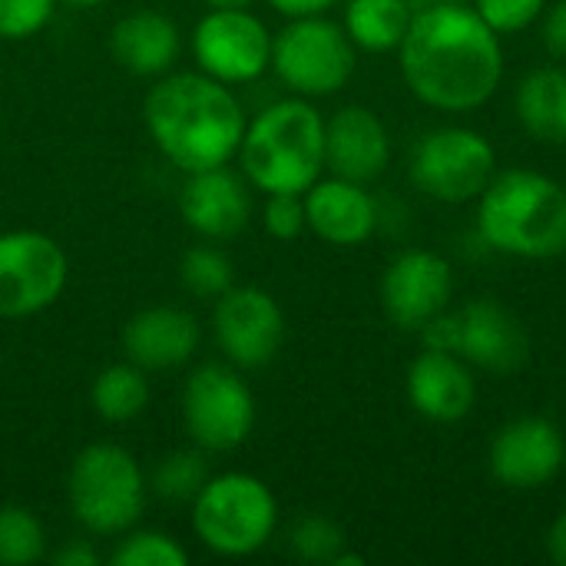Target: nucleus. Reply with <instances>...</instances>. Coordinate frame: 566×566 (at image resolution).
I'll return each instance as SVG.
<instances>
[{"label":"nucleus","instance_id":"1","mask_svg":"<svg viewBox=\"0 0 566 566\" xmlns=\"http://www.w3.org/2000/svg\"><path fill=\"white\" fill-rule=\"evenodd\" d=\"M408 90L431 109H481L504 80V46L481 13L468 3L438 0L411 17L398 46Z\"/></svg>","mask_w":566,"mask_h":566},{"label":"nucleus","instance_id":"2","mask_svg":"<svg viewBox=\"0 0 566 566\" xmlns=\"http://www.w3.org/2000/svg\"><path fill=\"white\" fill-rule=\"evenodd\" d=\"M143 123L159 156L189 176L229 166L249 119L232 86L199 70H172L149 86Z\"/></svg>","mask_w":566,"mask_h":566},{"label":"nucleus","instance_id":"3","mask_svg":"<svg viewBox=\"0 0 566 566\" xmlns=\"http://www.w3.org/2000/svg\"><path fill=\"white\" fill-rule=\"evenodd\" d=\"M235 159L262 196H302L325 172V116L305 96L275 99L245 123Z\"/></svg>","mask_w":566,"mask_h":566},{"label":"nucleus","instance_id":"4","mask_svg":"<svg viewBox=\"0 0 566 566\" xmlns=\"http://www.w3.org/2000/svg\"><path fill=\"white\" fill-rule=\"evenodd\" d=\"M481 239L514 259H557L566 252V189L537 169H497L478 196Z\"/></svg>","mask_w":566,"mask_h":566},{"label":"nucleus","instance_id":"5","mask_svg":"<svg viewBox=\"0 0 566 566\" xmlns=\"http://www.w3.org/2000/svg\"><path fill=\"white\" fill-rule=\"evenodd\" d=\"M149 501L146 471L119 444L83 448L66 474V504L73 521L93 537H119L143 521Z\"/></svg>","mask_w":566,"mask_h":566},{"label":"nucleus","instance_id":"6","mask_svg":"<svg viewBox=\"0 0 566 566\" xmlns=\"http://www.w3.org/2000/svg\"><path fill=\"white\" fill-rule=\"evenodd\" d=\"M189 511L196 541L229 560L259 554L279 531V501L272 488L245 471L212 474Z\"/></svg>","mask_w":566,"mask_h":566},{"label":"nucleus","instance_id":"7","mask_svg":"<svg viewBox=\"0 0 566 566\" xmlns=\"http://www.w3.org/2000/svg\"><path fill=\"white\" fill-rule=\"evenodd\" d=\"M358 63V46L348 40L345 27L325 13L292 17L279 33H272V73L292 96L322 99L352 80Z\"/></svg>","mask_w":566,"mask_h":566},{"label":"nucleus","instance_id":"8","mask_svg":"<svg viewBox=\"0 0 566 566\" xmlns=\"http://www.w3.org/2000/svg\"><path fill=\"white\" fill-rule=\"evenodd\" d=\"M421 338L424 348L454 352L468 365L494 375H511L524 368L531 355L521 318L494 298H474L461 312H441L421 328Z\"/></svg>","mask_w":566,"mask_h":566},{"label":"nucleus","instance_id":"9","mask_svg":"<svg viewBox=\"0 0 566 566\" xmlns=\"http://www.w3.org/2000/svg\"><path fill=\"white\" fill-rule=\"evenodd\" d=\"M182 428L206 454H226L255 428V395L235 365H199L182 388Z\"/></svg>","mask_w":566,"mask_h":566},{"label":"nucleus","instance_id":"10","mask_svg":"<svg viewBox=\"0 0 566 566\" xmlns=\"http://www.w3.org/2000/svg\"><path fill=\"white\" fill-rule=\"evenodd\" d=\"M497 172L491 139L471 126H441L421 136L411 159L415 186L448 206L478 199Z\"/></svg>","mask_w":566,"mask_h":566},{"label":"nucleus","instance_id":"11","mask_svg":"<svg viewBox=\"0 0 566 566\" xmlns=\"http://www.w3.org/2000/svg\"><path fill=\"white\" fill-rule=\"evenodd\" d=\"M70 262L63 245L36 229L0 232V318L46 312L66 289Z\"/></svg>","mask_w":566,"mask_h":566},{"label":"nucleus","instance_id":"12","mask_svg":"<svg viewBox=\"0 0 566 566\" xmlns=\"http://www.w3.org/2000/svg\"><path fill=\"white\" fill-rule=\"evenodd\" d=\"M189 53L199 73L226 86H245L272 70V33L249 7L209 10L192 27Z\"/></svg>","mask_w":566,"mask_h":566},{"label":"nucleus","instance_id":"13","mask_svg":"<svg viewBox=\"0 0 566 566\" xmlns=\"http://www.w3.org/2000/svg\"><path fill=\"white\" fill-rule=\"evenodd\" d=\"M212 335L229 365L255 371L275 361L285 342V312L259 285H232L216 298Z\"/></svg>","mask_w":566,"mask_h":566},{"label":"nucleus","instance_id":"14","mask_svg":"<svg viewBox=\"0 0 566 566\" xmlns=\"http://www.w3.org/2000/svg\"><path fill=\"white\" fill-rule=\"evenodd\" d=\"M454 295V269L444 255L428 249L401 252L381 275V308L408 332H421L431 318L448 312Z\"/></svg>","mask_w":566,"mask_h":566},{"label":"nucleus","instance_id":"15","mask_svg":"<svg viewBox=\"0 0 566 566\" xmlns=\"http://www.w3.org/2000/svg\"><path fill=\"white\" fill-rule=\"evenodd\" d=\"M488 461H491V474L504 488L537 491L564 471V431L537 415L514 418L494 434Z\"/></svg>","mask_w":566,"mask_h":566},{"label":"nucleus","instance_id":"16","mask_svg":"<svg viewBox=\"0 0 566 566\" xmlns=\"http://www.w3.org/2000/svg\"><path fill=\"white\" fill-rule=\"evenodd\" d=\"M182 222L206 242H229L252 219V186L229 166L189 172L179 192Z\"/></svg>","mask_w":566,"mask_h":566},{"label":"nucleus","instance_id":"17","mask_svg":"<svg viewBox=\"0 0 566 566\" xmlns=\"http://www.w3.org/2000/svg\"><path fill=\"white\" fill-rule=\"evenodd\" d=\"M123 355L143 371H176L199 352L202 328L192 312L176 305H149L123 325Z\"/></svg>","mask_w":566,"mask_h":566},{"label":"nucleus","instance_id":"18","mask_svg":"<svg viewBox=\"0 0 566 566\" xmlns=\"http://www.w3.org/2000/svg\"><path fill=\"white\" fill-rule=\"evenodd\" d=\"M405 388H408L411 408L434 424L464 421L478 401L471 365L461 355L444 352V348H424L408 365Z\"/></svg>","mask_w":566,"mask_h":566},{"label":"nucleus","instance_id":"19","mask_svg":"<svg viewBox=\"0 0 566 566\" xmlns=\"http://www.w3.org/2000/svg\"><path fill=\"white\" fill-rule=\"evenodd\" d=\"M305 222L322 242L338 249H355L368 242L378 229V206L368 196L365 182L322 176L305 192Z\"/></svg>","mask_w":566,"mask_h":566},{"label":"nucleus","instance_id":"20","mask_svg":"<svg viewBox=\"0 0 566 566\" xmlns=\"http://www.w3.org/2000/svg\"><path fill=\"white\" fill-rule=\"evenodd\" d=\"M391 159V136L368 106H342L325 119V169L342 179L371 182Z\"/></svg>","mask_w":566,"mask_h":566},{"label":"nucleus","instance_id":"21","mask_svg":"<svg viewBox=\"0 0 566 566\" xmlns=\"http://www.w3.org/2000/svg\"><path fill=\"white\" fill-rule=\"evenodd\" d=\"M109 53L126 73L159 80L176 70L182 56V33L159 10H133L113 23Z\"/></svg>","mask_w":566,"mask_h":566},{"label":"nucleus","instance_id":"22","mask_svg":"<svg viewBox=\"0 0 566 566\" xmlns=\"http://www.w3.org/2000/svg\"><path fill=\"white\" fill-rule=\"evenodd\" d=\"M521 126L547 143V146H566V70L560 66H541L531 70L514 96Z\"/></svg>","mask_w":566,"mask_h":566},{"label":"nucleus","instance_id":"23","mask_svg":"<svg viewBox=\"0 0 566 566\" xmlns=\"http://www.w3.org/2000/svg\"><path fill=\"white\" fill-rule=\"evenodd\" d=\"M408 0H348L345 3V33L365 53L398 50L411 27Z\"/></svg>","mask_w":566,"mask_h":566},{"label":"nucleus","instance_id":"24","mask_svg":"<svg viewBox=\"0 0 566 566\" xmlns=\"http://www.w3.org/2000/svg\"><path fill=\"white\" fill-rule=\"evenodd\" d=\"M90 405L106 424H129L149 408V378L133 361L106 365L90 388Z\"/></svg>","mask_w":566,"mask_h":566},{"label":"nucleus","instance_id":"25","mask_svg":"<svg viewBox=\"0 0 566 566\" xmlns=\"http://www.w3.org/2000/svg\"><path fill=\"white\" fill-rule=\"evenodd\" d=\"M209 478L212 471H209L206 451L179 448L156 461V468L146 474V484H149V494L163 504H192Z\"/></svg>","mask_w":566,"mask_h":566},{"label":"nucleus","instance_id":"26","mask_svg":"<svg viewBox=\"0 0 566 566\" xmlns=\"http://www.w3.org/2000/svg\"><path fill=\"white\" fill-rule=\"evenodd\" d=\"M179 282L189 295L216 302L235 285V265L216 242H202L179 259Z\"/></svg>","mask_w":566,"mask_h":566},{"label":"nucleus","instance_id":"27","mask_svg":"<svg viewBox=\"0 0 566 566\" xmlns=\"http://www.w3.org/2000/svg\"><path fill=\"white\" fill-rule=\"evenodd\" d=\"M46 557V531L40 517L20 504L0 507V566H30Z\"/></svg>","mask_w":566,"mask_h":566},{"label":"nucleus","instance_id":"28","mask_svg":"<svg viewBox=\"0 0 566 566\" xmlns=\"http://www.w3.org/2000/svg\"><path fill=\"white\" fill-rule=\"evenodd\" d=\"M113 566H186L189 554L186 547L163 531H126L119 534L113 554H109Z\"/></svg>","mask_w":566,"mask_h":566},{"label":"nucleus","instance_id":"29","mask_svg":"<svg viewBox=\"0 0 566 566\" xmlns=\"http://www.w3.org/2000/svg\"><path fill=\"white\" fill-rule=\"evenodd\" d=\"M345 544H348L345 531L322 514H305L289 531V551L305 564L332 566L338 560V554L345 551Z\"/></svg>","mask_w":566,"mask_h":566},{"label":"nucleus","instance_id":"30","mask_svg":"<svg viewBox=\"0 0 566 566\" xmlns=\"http://www.w3.org/2000/svg\"><path fill=\"white\" fill-rule=\"evenodd\" d=\"M481 20L494 33H521L531 23H537L547 10V0H471Z\"/></svg>","mask_w":566,"mask_h":566},{"label":"nucleus","instance_id":"31","mask_svg":"<svg viewBox=\"0 0 566 566\" xmlns=\"http://www.w3.org/2000/svg\"><path fill=\"white\" fill-rule=\"evenodd\" d=\"M56 0H0V40L36 36L53 20Z\"/></svg>","mask_w":566,"mask_h":566},{"label":"nucleus","instance_id":"32","mask_svg":"<svg viewBox=\"0 0 566 566\" xmlns=\"http://www.w3.org/2000/svg\"><path fill=\"white\" fill-rule=\"evenodd\" d=\"M262 226L279 242L298 239L308 229V222H305V199L302 196H292V192L269 196L265 206H262Z\"/></svg>","mask_w":566,"mask_h":566},{"label":"nucleus","instance_id":"33","mask_svg":"<svg viewBox=\"0 0 566 566\" xmlns=\"http://www.w3.org/2000/svg\"><path fill=\"white\" fill-rule=\"evenodd\" d=\"M544 43L554 56H566V0L544 10Z\"/></svg>","mask_w":566,"mask_h":566},{"label":"nucleus","instance_id":"34","mask_svg":"<svg viewBox=\"0 0 566 566\" xmlns=\"http://www.w3.org/2000/svg\"><path fill=\"white\" fill-rule=\"evenodd\" d=\"M50 560L56 566H96L103 560V554L90 541H66L63 547L50 554Z\"/></svg>","mask_w":566,"mask_h":566},{"label":"nucleus","instance_id":"35","mask_svg":"<svg viewBox=\"0 0 566 566\" xmlns=\"http://www.w3.org/2000/svg\"><path fill=\"white\" fill-rule=\"evenodd\" d=\"M272 10H279L282 17H312V13H325L332 10L338 0H265Z\"/></svg>","mask_w":566,"mask_h":566},{"label":"nucleus","instance_id":"36","mask_svg":"<svg viewBox=\"0 0 566 566\" xmlns=\"http://www.w3.org/2000/svg\"><path fill=\"white\" fill-rule=\"evenodd\" d=\"M547 554L557 566H566V511L557 514V521L547 531Z\"/></svg>","mask_w":566,"mask_h":566},{"label":"nucleus","instance_id":"37","mask_svg":"<svg viewBox=\"0 0 566 566\" xmlns=\"http://www.w3.org/2000/svg\"><path fill=\"white\" fill-rule=\"evenodd\" d=\"M209 10H245V7H252L255 0H202Z\"/></svg>","mask_w":566,"mask_h":566},{"label":"nucleus","instance_id":"38","mask_svg":"<svg viewBox=\"0 0 566 566\" xmlns=\"http://www.w3.org/2000/svg\"><path fill=\"white\" fill-rule=\"evenodd\" d=\"M63 3H70V7H99V3H106V0H63Z\"/></svg>","mask_w":566,"mask_h":566},{"label":"nucleus","instance_id":"39","mask_svg":"<svg viewBox=\"0 0 566 566\" xmlns=\"http://www.w3.org/2000/svg\"><path fill=\"white\" fill-rule=\"evenodd\" d=\"M444 3H471V0H444Z\"/></svg>","mask_w":566,"mask_h":566}]
</instances>
